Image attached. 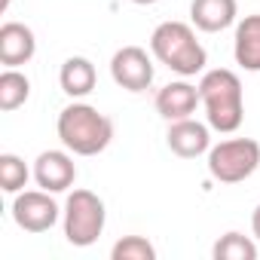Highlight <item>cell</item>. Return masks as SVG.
Instances as JSON below:
<instances>
[{
  "mask_svg": "<svg viewBox=\"0 0 260 260\" xmlns=\"http://www.w3.org/2000/svg\"><path fill=\"white\" fill-rule=\"evenodd\" d=\"M58 138L77 156H98L113 141V122L92 104L74 101L58 113Z\"/></svg>",
  "mask_w": 260,
  "mask_h": 260,
  "instance_id": "obj_1",
  "label": "cell"
},
{
  "mask_svg": "<svg viewBox=\"0 0 260 260\" xmlns=\"http://www.w3.org/2000/svg\"><path fill=\"white\" fill-rule=\"evenodd\" d=\"M199 95L205 104V119L214 132L230 135L242 125L245 119V95H242V80L226 71V68H214L208 74H202L199 80Z\"/></svg>",
  "mask_w": 260,
  "mask_h": 260,
  "instance_id": "obj_2",
  "label": "cell"
},
{
  "mask_svg": "<svg viewBox=\"0 0 260 260\" xmlns=\"http://www.w3.org/2000/svg\"><path fill=\"white\" fill-rule=\"evenodd\" d=\"M150 52L156 55V61H162L169 71L181 77H196L208 64L205 46L196 40V31L184 22H162L150 34Z\"/></svg>",
  "mask_w": 260,
  "mask_h": 260,
  "instance_id": "obj_3",
  "label": "cell"
},
{
  "mask_svg": "<svg viewBox=\"0 0 260 260\" xmlns=\"http://www.w3.org/2000/svg\"><path fill=\"white\" fill-rule=\"evenodd\" d=\"M107 211L92 190H74L64 202V239L74 248H89L104 233Z\"/></svg>",
  "mask_w": 260,
  "mask_h": 260,
  "instance_id": "obj_4",
  "label": "cell"
},
{
  "mask_svg": "<svg viewBox=\"0 0 260 260\" xmlns=\"http://www.w3.org/2000/svg\"><path fill=\"white\" fill-rule=\"evenodd\" d=\"M260 166V144L254 138H230L208 150V175L220 184L248 181Z\"/></svg>",
  "mask_w": 260,
  "mask_h": 260,
  "instance_id": "obj_5",
  "label": "cell"
},
{
  "mask_svg": "<svg viewBox=\"0 0 260 260\" xmlns=\"http://www.w3.org/2000/svg\"><path fill=\"white\" fill-rule=\"evenodd\" d=\"M58 205L49 190H22L13 199V220L25 233H46L58 223Z\"/></svg>",
  "mask_w": 260,
  "mask_h": 260,
  "instance_id": "obj_6",
  "label": "cell"
},
{
  "mask_svg": "<svg viewBox=\"0 0 260 260\" xmlns=\"http://www.w3.org/2000/svg\"><path fill=\"white\" fill-rule=\"evenodd\" d=\"M110 77L128 92H144L153 83V61L141 46H122L110 58Z\"/></svg>",
  "mask_w": 260,
  "mask_h": 260,
  "instance_id": "obj_7",
  "label": "cell"
},
{
  "mask_svg": "<svg viewBox=\"0 0 260 260\" xmlns=\"http://www.w3.org/2000/svg\"><path fill=\"white\" fill-rule=\"evenodd\" d=\"M208 128H211V125L196 122L193 116L169 122V135H166L169 150H172L175 156H181V159H196V156L208 153V150H211V135H208Z\"/></svg>",
  "mask_w": 260,
  "mask_h": 260,
  "instance_id": "obj_8",
  "label": "cell"
},
{
  "mask_svg": "<svg viewBox=\"0 0 260 260\" xmlns=\"http://www.w3.org/2000/svg\"><path fill=\"white\" fill-rule=\"evenodd\" d=\"M34 181L40 190L49 193H64L68 187H74L77 181V166L71 159V153L64 150H43L34 162Z\"/></svg>",
  "mask_w": 260,
  "mask_h": 260,
  "instance_id": "obj_9",
  "label": "cell"
},
{
  "mask_svg": "<svg viewBox=\"0 0 260 260\" xmlns=\"http://www.w3.org/2000/svg\"><path fill=\"white\" fill-rule=\"evenodd\" d=\"M196 104H202L199 86H193L187 80H175V83H169V86H162L156 92V113L162 119H169V122L193 116Z\"/></svg>",
  "mask_w": 260,
  "mask_h": 260,
  "instance_id": "obj_10",
  "label": "cell"
},
{
  "mask_svg": "<svg viewBox=\"0 0 260 260\" xmlns=\"http://www.w3.org/2000/svg\"><path fill=\"white\" fill-rule=\"evenodd\" d=\"M37 52V40L34 31L22 22H4L0 25V64L7 68H19L28 64Z\"/></svg>",
  "mask_w": 260,
  "mask_h": 260,
  "instance_id": "obj_11",
  "label": "cell"
},
{
  "mask_svg": "<svg viewBox=\"0 0 260 260\" xmlns=\"http://www.w3.org/2000/svg\"><path fill=\"white\" fill-rule=\"evenodd\" d=\"M236 16H239L236 0H193L190 4V19L205 34H217V31L230 28L236 22Z\"/></svg>",
  "mask_w": 260,
  "mask_h": 260,
  "instance_id": "obj_12",
  "label": "cell"
},
{
  "mask_svg": "<svg viewBox=\"0 0 260 260\" xmlns=\"http://www.w3.org/2000/svg\"><path fill=\"white\" fill-rule=\"evenodd\" d=\"M233 55L236 64L257 74L260 71V16H245L236 25V40H233Z\"/></svg>",
  "mask_w": 260,
  "mask_h": 260,
  "instance_id": "obj_13",
  "label": "cell"
},
{
  "mask_svg": "<svg viewBox=\"0 0 260 260\" xmlns=\"http://www.w3.org/2000/svg\"><path fill=\"white\" fill-rule=\"evenodd\" d=\"M58 83H61V92L71 95V98H86L95 83H98V74H95V64L83 55H71L61 71H58Z\"/></svg>",
  "mask_w": 260,
  "mask_h": 260,
  "instance_id": "obj_14",
  "label": "cell"
},
{
  "mask_svg": "<svg viewBox=\"0 0 260 260\" xmlns=\"http://www.w3.org/2000/svg\"><path fill=\"white\" fill-rule=\"evenodd\" d=\"M31 95V80L19 71V68H7L0 74V110H19Z\"/></svg>",
  "mask_w": 260,
  "mask_h": 260,
  "instance_id": "obj_15",
  "label": "cell"
},
{
  "mask_svg": "<svg viewBox=\"0 0 260 260\" xmlns=\"http://www.w3.org/2000/svg\"><path fill=\"white\" fill-rule=\"evenodd\" d=\"M214 260H257V245L242 233H226L211 248Z\"/></svg>",
  "mask_w": 260,
  "mask_h": 260,
  "instance_id": "obj_16",
  "label": "cell"
},
{
  "mask_svg": "<svg viewBox=\"0 0 260 260\" xmlns=\"http://www.w3.org/2000/svg\"><path fill=\"white\" fill-rule=\"evenodd\" d=\"M28 178H31V172L22 156H16V153L0 156V187H4V193H22Z\"/></svg>",
  "mask_w": 260,
  "mask_h": 260,
  "instance_id": "obj_17",
  "label": "cell"
},
{
  "mask_svg": "<svg viewBox=\"0 0 260 260\" xmlns=\"http://www.w3.org/2000/svg\"><path fill=\"white\" fill-rule=\"evenodd\" d=\"M113 260H156V248L144 236H122L110 248Z\"/></svg>",
  "mask_w": 260,
  "mask_h": 260,
  "instance_id": "obj_18",
  "label": "cell"
},
{
  "mask_svg": "<svg viewBox=\"0 0 260 260\" xmlns=\"http://www.w3.org/2000/svg\"><path fill=\"white\" fill-rule=\"evenodd\" d=\"M251 230H254V236H257V242H260V205H257L254 214H251Z\"/></svg>",
  "mask_w": 260,
  "mask_h": 260,
  "instance_id": "obj_19",
  "label": "cell"
},
{
  "mask_svg": "<svg viewBox=\"0 0 260 260\" xmlns=\"http://www.w3.org/2000/svg\"><path fill=\"white\" fill-rule=\"evenodd\" d=\"M132 4H138V7H153V4H159V0H132Z\"/></svg>",
  "mask_w": 260,
  "mask_h": 260,
  "instance_id": "obj_20",
  "label": "cell"
},
{
  "mask_svg": "<svg viewBox=\"0 0 260 260\" xmlns=\"http://www.w3.org/2000/svg\"><path fill=\"white\" fill-rule=\"evenodd\" d=\"M10 4H13V0H0V10L7 13V10H10Z\"/></svg>",
  "mask_w": 260,
  "mask_h": 260,
  "instance_id": "obj_21",
  "label": "cell"
}]
</instances>
